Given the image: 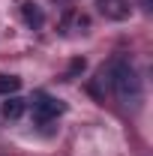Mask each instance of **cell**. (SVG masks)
Instances as JSON below:
<instances>
[{"instance_id":"obj_1","label":"cell","mask_w":153,"mask_h":156,"mask_svg":"<svg viewBox=\"0 0 153 156\" xmlns=\"http://www.w3.org/2000/svg\"><path fill=\"white\" fill-rule=\"evenodd\" d=\"M105 81L111 84L117 102L123 108H129V111H138L141 108V102H144V84H141V75H138V69L132 66V60L126 57V54H117L108 63Z\"/></svg>"},{"instance_id":"obj_2","label":"cell","mask_w":153,"mask_h":156,"mask_svg":"<svg viewBox=\"0 0 153 156\" xmlns=\"http://www.w3.org/2000/svg\"><path fill=\"white\" fill-rule=\"evenodd\" d=\"M63 114V102L54 96H48V93H39L33 99V120L36 123H51L54 117Z\"/></svg>"},{"instance_id":"obj_3","label":"cell","mask_w":153,"mask_h":156,"mask_svg":"<svg viewBox=\"0 0 153 156\" xmlns=\"http://www.w3.org/2000/svg\"><path fill=\"white\" fill-rule=\"evenodd\" d=\"M99 12L111 21H123V18H129L132 6H129V0H99Z\"/></svg>"},{"instance_id":"obj_4","label":"cell","mask_w":153,"mask_h":156,"mask_svg":"<svg viewBox=\"0 0 153 156\" xmlns=\"http://www.w3.org/2000/svg\"><path fill=\"white\" fill-rule=\"evenodd\" d=\"M21 15H24V21H27V27H33V30H39L42 24H45V15H42V9H39L36 3H21Z\"/></svg>"},{"instance_id":"obj_5","label":"cell","mask_w":153,"mask_h":156,"mask_svg":"<svg viewBox=\"0 0 153 156\" xmlns=\"http://www.w3.org/2000/svg\"><path fill=\"white\" fill-rule=\"evenodd\" d=\"M24 108H27V102L12 93V96H6V102H3V117H6V120H18V117L24 114Z\"/></svg>"},{"instance_id":"obj_6","label":"cell","mask_w":153,"mask_h":156,"mask_svg":"<svg viewBox=\"0 0 153 156\" xmlns=\"http://www.w3.org/2000/svg\"><path fill=\"white\" fill-rule=\"evenodd\" d=\"M21 90V78L18 75H3L0 72V96H12Z\"/></svg>"},{"instance_id":"obj_7","label":"cell","mask_w":153,"mask_h":156,"mask_svg":"<svg viewBox=\"0 0 153 156\" xmlns=\"http://www.w3.org/2000/svg\"><path fill=\"white\" fill-rule=\"evenodd\" d=\"M84 66H87V63H84V57H75L72 63H69V72H66V78H75L78 72H84Z\"/></svg>"},{"instance_id":"obj_8","label":"cell","mask_w":153,"mask_h":156,"mask_svg":"<svg viewBox=\"0 0 153 156\" xmlns=\"http://www.w3.org/2000/svg\"><path fill=\"white\" fill-rule=\"evenodd\" d=\"M138 3H141V9H144V12H150V9H153V6H150L153 0H138Z\"/></svg>"}]
</instances>
